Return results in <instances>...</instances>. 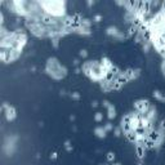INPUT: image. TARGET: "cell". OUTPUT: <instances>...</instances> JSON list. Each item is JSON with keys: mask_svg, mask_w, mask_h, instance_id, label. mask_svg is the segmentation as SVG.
<instances>
[{"mask_svg": "<svg viewBox=\"0 0 165 165\" xmlns=\"http://www.w3.org/2000/svg\"><path fill=\"white\" fill-rule=\"evenodd\" d=\"M148 107H150V105H148L147 101H138V102L135 103V108H137L139 112H142V114H146L147 110H148Z\"/></svg>", "mask_w": 165, "mask_h": 165, "instance_id": "1", "label": "cell"}, {"mask_svg": "<svg viewBox=\"0 0 165 165\" xmlns=\"http://www.w3.org/2000/svg\"><path fill=\"white\" fill-rule=\"evenodd\" d=\"M7 116H8V119H10V120H12V119H14V116H16V115H14V110H13L12 107L8 110V114H7Z\"/></svg>", "mask_w": 165, "mask_h": 165, "instance_id": "2", "label": "cell"}, {"mask_svg": "<svg viewBox=\"0 0 165 165\" xmlns=\"http://www.w3.org/2000/svg\"><path fill=\"white\" fill-rule=\"evenodd\" d=\"M107 159H108V160H112V159H115V156H114V154H108V156H107Z\"/></svg>", "mask_w": 165, "mask_h": 165, "instance_id": "3", "label": "cell"}, {"mask_svg": "<svg viewBox=\"0 0 165 165\" xmlns=\"http://www.w3.org/2000/svg\"><path fill=\"white\" fill-rule=\"evenodd\" d=\"M114 165H120V164H114Z\"/></svg>", "mask_w": 165, "mask_h": 165, "instance_id": "4", "label": "cell"}]
</instances>
